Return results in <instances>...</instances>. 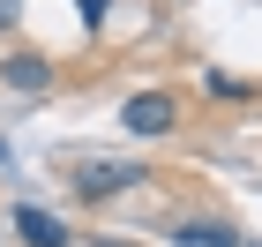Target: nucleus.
<instances>
[{"instance_id":"nucleus-3","label":"nucleus","mask_w":262,"mask_h":247,"mask_svg":"<svg viewBox=\"0 0 262 247\" xmlns=\"http://www.w3.org/2000/svg\"><path fill=\"white\" fill-rule=\"evenodd\" d=\"M0 82L23 90V98H38L45 82H53V60H45V53H8V60H0Z\"/></svg>"},{"instance_id":"nucleus-2","label":"nucleus","mask_w":262,"mask_h":247,"mask_svg":"<svg viewBox=\"0 0 262 247\" xmlns=\"http://www.w3.org/2000/svg\"><path fill=\"white\" fill-rule=\"evenodd\" d=\"M120 187H142V165L105 158V165H82L75 172V195H120Z\"/></svg>"},{"instance_id":"nucleus-8","label":"nucleus","mask_w":262,"mask_h":247,"mask_svg":"<svg viewBox=\"0 0 262 247\" xmlns=\"http://www.w3.org/2000/svg\"><path fill=\"white\" fill-rule=\"evenodd\" d=\"M8 23H15V0H0V30H8Z\"/></svg>"},{"instance_id":"nucleus-6","label":"nucleus","mask_w":262,"mask_h":247,"mask_svg":"<svg viewBox=\"0 0 262 247\" xmlns=\"http://www.w3.org/2000/svg\"><path fill=\"white\" fill-rule=\"evenodd\" d=\"M202 90H210V98H247L255 82H240V75H225V68H210V75H202Z\"/></svg>"},{"instance_id":"nucleus-7","label":"nucleus","mask_w":262,"mask_h":247,"mask_svg":"<svg viewBox=\"0 0 262 247\" xmlns=\"http://www.w3.org/2000/svg\"><path fill=\"white\" fill-rule=\"evenodd\" d=\"M75 8H82V23L98 30V23H105V8H113V0H75Z\"/></svg>"},{"instance_id":"nucleus-5","label":"nucleus","mask_w":262,"mask_h":247,"mask_svg":"<svg viewBox=\"0 0 262 247\" xmlns=\"http://www.w3.org/2000/svg\"><path fill=\"white\" fill-rule=\"evenodd\" d=\"M172 240L180 247H240V232L232 225H172Z\"/></svg>"},{"instance_id":"nucleus-1","label":"nucleus","mask_w":262,"mask_h":247,"mask_svg":"<svg viewBox=\"0 0 262 247\" xmlns=\"http://www.w3.org/2000/svg\"><path fill=\"white\" fill-rule=\"evenodd\" d=\"M172 120H180V98H172V90H135V98L120 105V127L142 135V143H150V135H172Z\"/></svg>"},{"instance_id":"nucleus-9","label":"nucleus","mask_w":262,"mask_h":247,"mask_svg":"<svg viewBox=\"0 0 262 247\" xmlns=\"http://www.w3.org/2000/svg\"><path fill=\"white\" fill-rule=\"evenodd\" d=\"M0 158H8V135H0Z\"/></svg>"},{"instance_id":"nucleus-4","label":"nucleus","mask_w":262,"mask_h":247,"mask_svg":"<svg viewBox=\"0 0 262 247\" xmlns=\"http://www.w3.org/2000/svg\"><path fill=\"white\" fill-rule=\"evenodd\" d=\"M15 232H23V247H68V225L38 203H15Z\"/></svg>"}]
</instances>
